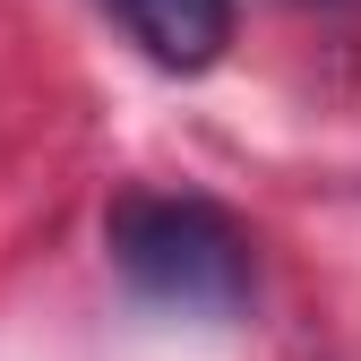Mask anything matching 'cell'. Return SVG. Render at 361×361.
Here are the masks:
<instances>
[{"label": "cell", "instance_id": "7a4b0ae2", "mask_svg": "<svg viewBox=\"0 0 361 361\" xmlns=\"http://www.w3.org/2000/svg\"><path fill=\"white\" fill-rule=\"evenodd\" d=\"M112 9L164 69H215L233 43V0H112Z\"/></svg>", "mask_w": 361, "mask_h": 361}, {"label": "cell", "instance_id": "6da1fadb", "mask_svg": "<svg viewBox=\"0 0 361 361\" xmlns=\"http://www.w3.org/2000/svg\"><path fill=\"white\" fill-rule=\"evenodd\" d=\"M104 250L129 284L164 310L190 319H233L250 301V233L215 198H180V190H121L104 215Z\"/></svg>", "mask_w": 361, "mask_h": 361}]
</instances>
